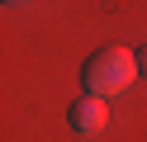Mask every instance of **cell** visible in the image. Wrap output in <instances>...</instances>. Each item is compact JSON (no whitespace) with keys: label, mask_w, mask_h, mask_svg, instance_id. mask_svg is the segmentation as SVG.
Segmentation results:
<instances>
[{"label":"cell","mask_w":147,"mask_h":142,"mask_svg":"<svg viewBox=\"0 0 147 142\" xmlns=\"http://www.w3.org/2000/svg\"><path fill=\"white\" fill-rule=\"evenodd\" d=\"M138 81V57L128 47H100L86 57L81 66V85H86L90 100H109V95H123Z\"/></svg>","instance_id":"6da1fadb"},{"label":"cell","mask_w":147,"mask_h":142,"mask_svg":"<svg viewBox=\"0 0 147 142\" xmlns=\"http://www.w3.org/2000/svg\"><path fill=\"white\" fill-rule=\"evenodd\" d=\"M67 123H71V133H81V137H90V133H100L109 123V109H105V100H76L67 109Z\"/></svg>","instance_id":"7a4b0ae2"},{"label":"cell","mask_w":147,"mask_h":142,"mask_svg":"<svg viewBox=\"0 0 147 142\" xmlns=\"http://www.w3.org/2000/svg\"><path fill=\"white\" fill-rule=\"evenodd\" d=\"M138 71H142V76H147V47H142V57H138Z\"/></svg>","instance_id":"3957f363"}]
</instances>
